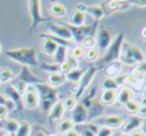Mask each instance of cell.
Segmentation results:
<instances>
[{"mask_svg":"<svg viewBox=\"0 0 146 136\" xmlns=\"http://www.w3.org/2000/svg\"><path fill=\"white\" fill-rule=\"evenodd\" d=\"M124 42V33L121 32L119 33L117 37L113 39L111 46L107 48V50L104 51L103 57L98 59L96 61L95 66L98 67V69H102V67L109 65L111 63H114V61H118L119 58H120V51H121V44Z\"/></svg>","mask_w":146,"mask_h":136,"instance_id":"1","label":"cell"},{"mask_svg":"<svg viewBox=\"0 0 146 136\" xmlns=\"http://www.w3.org/2000/svg\"><path fill=\"white\" fill-rule=\"evenodd\" d=\"M5 55L11 60L21 64L22 66H38L37 53L33 48H17L6 50Z\"/></svg>","mask_w":146,"mask_h":136,"instance_id":"2","label":"cell"},{"mask_svg":"<svg viewBox=\"0 0 146 136\" xmlns=\"http://www.w3.org/2000/svg\"><path fill=\"white\" fill-rule=\"evenodd\" d=\"M119 61L121 64H127L129 66H135L136 64L145 61V55L139 47H136L130 42L124 41L121 44Z\"/></svg>","mask_w":146,"mask_h":136,"instance_id":"3","label":"cell"},{"mask_svg":"<svg viewBox=\"0 0 146 136\" xmlns=\"http://www.w3.org/2000/svg\"><path fill=\"white\" fill-rule=\"evenodd\" d=\"M35 87L38 92L39 106L42 107V109L44 112H49L55 103L59 101L58 99V91L46 82L35 85Z\"/></svg>","mask_w":146,"mask_h":136,"instance_id":"4","label":"cell"},{"mask_svg":"<svg viewBox=\"0 0 146 136\" xmlns=\"http://www.w3.org/2000/svg\"><path fill=\"white\" fill-rule=\"evenodd\" d=\"M40 5L42 3L39 0H28L27 1V7H28V13L32 18V25L30 28V33H32L36 28L40 25L42 22H48L50 20V17H44L40 11Z\"/></svg>","mask_w":146,"mask_h":136,"instance_id":"5","label":"cell"},{"mask_svg":"<svg viewBox=\"0 0 146 136\" xmlns=\"http://www.w3.org/2000/svg\"><path fill=\"white\" fill-rule=\"evenodd\" d=\"M66 28L70 31V33L72 36V42L75 44H81V42L84 41L85 38L87 37L88 34L93 33V32H97V27H98V21H95L90 26H79V27H75V26H70L66 23Z\"/></svg>","mask_w":146,"mask_h":136,"instance_id":"6","label":"cell"},{"mask_svg":"<svg viewBox=\"0 0 146 136\" xmlns=\"http://www.w3.org/2000/svg\"><path fill=\"white\" fill-rule=\"evenodd\" d=\"M98 70L100 69H98V67H96L95 65H91L90 67H87L86 73L82 75L81 80L78 82V91H76V93L74 96L76 99H79V98L82 97V94L85 93V91H86L88 87H90L91 82L93 81V79H95V75H96V73Z\"/></svg>","mask_w":146,"mask_h":136,"instance_id":"7","label":"cell"},{"mask_svg":"<svg viewBox=\"0 0 146 136\" xmlns=\"http://www.w3.org/2000/svg\"><path fill=\"white\" fill-rule=\"evenodd\" d=\"M93 124L97 126H106L109 129H120L124 124V118L118 114H111V115H102L100 118H96Z\"/></svg>","mask_w":146,"mask_h":136,"instance_id":"8","label":"cell"},{"mask_svg":"<svg viewBox=\"0 0 146 136\" xmlns=\"http://www.w3.org/2000/svg\"><path fill=\"white\" fill-rule=\"evenodd\" d=\"M22 102H23V107L28 108V109H35V108H37L39 106L38 92L35 86L27 87L26 92L22 94Z\"/></svg>","mask_w":146,"mask_h":136,"instance_id":"9","label":"cell"},{"mask_svg":"<svg viewBox=\"0 0 146 136\" xmlns=\"http://www.w3.org/2000/svg\"><path fill=\"white\" fill-rule=\"evenodd\" d=\"M75 10L82 11L85 14L91 15L95 21H100L101 18L106 15V10H104L103 6H101L100 4L98 5H85V4H78L75 6Z\"/></svg>","mask_w":146,"mask_h":136,"instance_id":"10","label":"cell"},{"mask_svg":"<svg viewBox=\"0 0 146 136\" xmlns=\"http://www.w3.org/2000/svg\"><path fill=\"white\" fill-rule=\"evenodd\" d=\"M14 81H19V82H23L27 86H32V85H38V83H43V81L40 79H38L33 73L30 70L28 66H22L21 73L19 74V76L16 77Z\"/></svg>","mask_w":146,"mask_h":136,"instance_id":"11","label":"cell"},{"mask_svg":"<svg viewBox=\"0 0 146 136\" xmlns=\"http://www.w3.org/2000/svg\"><path fill=\"white\" fill-rule=\"evenodd\" d=\"M4 94H5V97L14 104V108L16 110H22L23 108H25L23 107V102H22V94H20L11 85L5 86Z\"/></svg>","mask_w":146,"mask_h":136,"instance_id":"12","label":"cell"},{"mask_svg":"<svg viewBox=\"0 0 146 136\" xmlns=\"http://www.w3.org/2000/svg\"><path fill=\"white\" fill-rule=\"evenodd\" d=\"M96 43L98 46L100 51H106L107 48L112 43V34L109 32V30H107L106 27H101L98 31V34L96 37Z\"/></svg>","mask_w":146,"mask_h":136,"instance_id":"13","label":"cell"},{"mask_svg":"<svg viewBox=\"0 0 146 136\" xmlns=\"http://www.w3.org/2000/svg\"><path fill=\"white\" fill-rule=\"evenodd\" d=\"M88 119V109H86L80 102H78V104L74 108V110L71 112V120L75 125H81L85 124Z\"/></svg>","mask_w":146,"mask_h":136,"instance_id":"14","label":"cell"},{"mask_svg":"<svg viewBox=\"0 0 146 136\" xmlns=\"http://www.w3.org/2000/svg\"><path fill=\"white\" fill-rule=\"evenodd\" d=\"M48 31L50 34L56 36V37L65 39V41L72 42V36L70 31L66 28L65 25H55V23H48Z\"/></svg>","mask_w":146,"mask_h":136,"instance_id":"15","label":"cell"},{"mask_svg":"<svg viewBox=\"0 0 146 136\" xmlns=\"http://www.w3.org/2000/svg\"><path fill=\"white\" fill-rule=\"evenodd\" d=\"M141 124H143V119H141L139 115H133L127 120V123L123 124V126H121V131L124 135H129L131 134L133 131H136L139 130L141 127Z\"/></svg>","mask_w":146,"mask_h":136,"instance_id":"16","label":"cell"},{"mask_svg":"<svg viewBox=\"0 0 146 136\" xmlns=\"http://www.w3.org/2000/svg\"><path fill=\"white\" fill-rule=\"evenodd\" d=\"M75 130L80 134V136H96L97 131H98V126L93 123H87V124L76 125Z\"/></svg>","mask_w":146,"mask_h":136,"instance_id":"17","label":"cell"},{"mask_svg":"<svg viewBox=\"0 0 146 136\" xmlns=\"http://www.w3.org/2000/svg\"><path fill=\"white\" fill-rule=\"evenodd\" d=\"M134 97V91L130 88V87L123 86L120 87L119 91L117 92V102L120 103V104H125L127 102H129L130 99H133Z\"/></svg>","mask_w":146,"mask_h":136,"instance_id":"18","label":"cell"},{"mask_svg":"<svg viewBox=\"0 0 146 136\" xmlns=\"http://www.w3.org/2000/svg\"><path fill=\"white\" fill-rule=\"evenodd\" d=\"M121 69H123V64H121L119 60L111 63L109 65L106 66V77L117 79L121 74Z\"/></svg>","mask_w":146,"mask_h":136,"instance_id":"19","label":"cell"},{"mask_svg":"<svg viewBox=\"0 0 146 136\" xmlns=\"http://www.w3.org/2000/svg\"><path fill=\"white\" fill-rule=\"evenodd\" d=\"M85 21H86V14L82 13V11L75 10L74 13L70 15V17H69L68 25L79 27V26H84L85 25Z\"/></svg>","mask_w":146,"mask_h":136,"instance_id":"20","label":"cell"},{"mask_svg":"<svg viewBox=\"0 0 146 136\" xmlns=\"http://www.w3.org/2000/svg\"><path fill=\"white\" fill-rule=\"evenodd\" d=\"M100 101L103 106H112L117 102V91L112 90H103V92L101 93Z\"/></svg>","mask_w":146,"mask_h":136,"instance_id":"21","label":"cell"},{"mask_svg":"<svg viewBox=\"0 0 146 136\" xmlns=\"http://www.w3.org/2000/svg\"><path fill=\"white\" fill-rule=\"evenodd\" d=\"M65 75L62 73H48V85L52 87H58L62 86L64 82H65Z\"/></svg>","mask_w":146,"mask_h":136,"instance_id":"22","label":"cell"},{"mask_svg":"<svg viewBox=\"0 0 146 136\" xmlns=\"http://www.w3.org/2000/svg\"><path fill=\"white\" fill-rule=\"evenodd\" d=\"M64 112L65 110H64V107H63V101H58L53 106V108L49 110V120L50 121H55V120L62 119Z\"/></svg>","mask_w":146,"mask_h":136,"instance_id":"23","label":"cell"},{"mask_svg":"<svg viewBox=\"0 0 146 136\" xmlns=\"http://www.w3.org/2000/svg\"><path fill=\"white\" fill-rule=\"evenodd\" d=\"M58 44H56L55 42H53L52 39H48V38H43L42 43H40V48H42V51L44 54L47 55H50V57H53L55 54L56 49H58Z\"/></svg>","mask_w":146,"mask_h":136,"instance_id":"24","label":"cell"},{"mask_svg":"<svg viewBox=\"0 0 146 136\" xmlns=\"http://www.w3.org/2000/svg\"><path fill=\"white\" fill-rule=\"evenodd\" d=\"M49 13L53 17H64L66 15V7L62 3L54 1L52 3V5L49 7Z\"/></svg>","mask_w":146,"mask_h":136,"instance_id":"25","label":"cell"},{"mask_svg":"<svg viewBox=\"0 0 146 136\" xmlns=\"http://www.w3.org/2000/svg\"><path fill=\"white\" fill-rule=\"evenodd\" d=\"M74 126H75V124L72 123L71 119H69V118H64L62 119L59 123H58V126H56V130H58V133L59 134H62L64 135L65 133H68V131H70L74 129Z\"/></svg>","mask_w":146,"mask_h":136,"instance_id":"26","label":"cell"},{"mask_svg":"<svg viewBox=\"0 0 146 136\" xmlns=\"http://www.w3.org/2000/svg\"><path fill=\"white\" fill-rule=\"evenodd\" d=\"M96 91H97V86H93L92 88L90 90V92L85 96V97L81 99V104H82L86 109L88 108H91L93 106V103H95V98H96Z\"/></svg>","mask_w":146,"mask_h":136,"instance_id":"27","label":"cell"},{"mask_svg":"<svg viewBox=\"0 0 146 136\" xmlns=\"http://www.w3.org/2000/svg\"><path fill=\"white\" fill-rule=\"evenodd\" d=\"M87 69H79V67H76V69H72L71 71H69V73L65 75V80L68 81H71V82H79L81 77H82V75L86 73Z\"/></svg>","mask_w":146,"mask_h":136,"instance_id":"28","label":"cell"},{"mask_svg":"<svg viewBox=\"0 0 146 136\" xmlns=\"http://www.w3.org/2000/svg\"><path fill=\"white\" fill-rule=\"evenodd\" d=\"M68 53H69V49L65 47H58V49H56L55 54L53 55L54 58V61L55 64H58V65H60L62 63H64L66 60V57H68Z\"/></svg>","mask_w":146,"mask_h":136,"instance_id":"29","label":"cell"},{"mask_svg":"<svg viewBox=\"0 0 146 136\" xmlns=\"http://www.w3.org/2000/svg\"><path fill=\"white\" fill-rule=\"evenodd\" d=\"M19 125H20V123L17 120H15V119H6L5 123H4V129H5L7 134L14 136L19 129Z\"/></svg>","mask_w":146,"mask_h":136,"instance_id":"30","label":"cell"},{"mask_svg":"<svg viewBox=\"0 0 146 136\" xmlns=\"http://www.w3.org/2000/svg\"><path fill=\"white\" fill-rule=\"evenodd\" d=\"M103 90H112V91H117L120 88L119 83L117 82L115 79H109V77H104L102 80V83H101Z\"/></svg>","mask_w":146,"mask_h":136,"instance_id":"31","label":"cell"},{"mask_svg":"<svg viewBox=\"0 0 146 136\" xmlns=\"http://www.w3.org/2000/svg\"><path fill=\"white\" fill-rule=\"evenodd\" d=\"M14 74L9 67H0V83H7L13 81Z\"/></svg>","mask_w":146,"mask_h":136,"instance_id":"32","label":"cell"},{"mask_svg":"<svg viewBox=\"0 0 146 136\" xmlns=\"http://www.w3.org/2000/svg\"><path fill=\"white\" fill-rule=\"evenodd\" d=\"M140 103L136 101V99H130L129 102H127L124 104V108H125V110L128 112V113H130L133 115H136L137 114V112H139L140 109Z\"/></svg>","mask_w":146,"mask_h":136,"instance_id":"33","label":"cell"},{"mask_svg":"<svg viewBox=\"0 0 146 136\" xmlns=\"http://www.w3.org/2000/svg\"><path fill=\"white\" fill-rule=\"evenodd\" d=\"M30 134H31V124L28 121H22L20 123L19 129L14 136H30Z\"/></svg>","mask_w":146,"mask_h":136,"instance_id":"34","label":"cell"},{"mask_svg":"<svg viewBox=\"0 0 146 136\" xmlns=\"http://www.w3.org/2000/svg\"><path fill=\"white\" fill-rule=\"evenodd\" d=\"M78 104V99H76L74 96H68V97L63 101V107L65 112H72L74 108Z\"/></svg>","mask_w":146,"mask_h":136,"instance_id":"35","label":"cell"},{"mask_svg":"<svg viewBox=\"0 0 146 136\" xmlns=\"http://www.w3.org/2000/svg\"><path fill=\"white\" fill-rule=\"evenodd\" d=\"M131 75H135L136 77H143L146 76V60L143 63H139L134 66V69L131 70Z\"/></svg>","mask_w":146,"mask_h":136,"instance_id":"36","label":"cell"},{"mask_svg":"<svg viewBox=\"0 0 146 136\" xmlns=\"http://www.w3.org/2000/svg\"><path fill=\"white\" fill-rule=\"evenodd\" d=\"M85 58H86L88 61H97L100 59V50H98V48L93 47V48H90V49H86Z\"/></svg>","mask_w":146,"mask_h":136,"instance_id":"37","label":"cell"},{"mask_svg":"<svg viewBox=\"0 0 146 136\" xmlns=\"http://www.w3.org/2000/svg\"><path fill=\"white\" fill-rule=\"evenodd\" d=\"M96 33L97 32H93V33L88 34L87 37L81 42V46H82L85 49H90V48H93L96 46Z\"/></svg>","mask_w":146,"mask_h":136,"instance_id":"38","label":"cell"},{"mask_svg":"<svg viewBox=\"0 0 146 136\" xmlns=\"http://www.w3.org/2000/svg\"><path fill=\"white\" fill-rule=\"evenodd\" d=\"M85 53H86V49L82 46H78L76 44L74 48H71V55L74 57L76 60H80V59L85 58Z\"/></svg>","mask_w":146,"mask_h":136,"instance_id":"39","label":"cell"},{"mask_svg":"<svg viewBox=\"0 0 146 136\" xmlns=\"http://www.w3.org/2000/svg\"><path fill=\"white\" fill-rule=\"evenodd\" d=\"M137 80H139V77H136L135 75L125 74L124 80H123V85H124V86H127V87H130V88H133V87L136 85Z\"/></svg>","mask_w":146,"mask_h":136,"instance_id":"40","label":"cell"},{"mask_svg":"<svg viewBox=\"0 0 146 136\" xmlns=\"http://www.w3.org/2000/svg\"><path fill=\"white\" fill-rule=\"evenodd\" d=\"M40 67H42L43 70L48 71V73H58L59 71V65L58 64H47V63H43L42 65H40ZM60 73V71H59Z\"/></svg>","mask_w":146,"mask_h":136,"instance_id":"41","label":"cell"},{"mask_svg":"<svg viewBox=\"0 0 146 136\" xmlns=\"http://www.w3.org/2000/svg\"><path fill=\"white\" fill-rule=\"evenodd\" d=\"M72 69H74V67H72V65H71V64L69 63L68 60H65L64 63H62V64L59 65V71H60L62 74H64V75H66L69 71H71Z\"/></svg>","mask_w":146,"mask_h":136,"instance_id":"42","label":"cell"},{"mask_svg":"<svg viewBox=\"0 0 146 136\" xmlns=\"http://www.w3.org/2000/svg\"><path fill=\"white\" fill-rule=\"evenodd\" d=\"M113 130L106 126H98V131H97L96 136H112Z\"/></svg>","mask_w":146,"mask_h":136,"instance_id":"43","label":"cell"},{"mask_svg":"<svg viewBox=\"0 0 146 136\" xmlns=\"http://www.w3.org/2000/svg\"><path fill=\"white\" fill-rule=\"evenodd\" d=\"M10 109L6 106H0V120H6L9 117Z\"/></svg>","mask_w":146,"mask_h":136,"instance_id":"44","label":"cell"},{"mask_svg":"<svg viewBox=\"0 0 146 136\" xmlns=\"http://www.w3.org/2000/svg\"><path fill=\"white\" fill-rule=\"evenodd\" d=\"M0 106H6L9 109H13L14 108V104L4 94H0Z\"/></svg>","mask_w":146,"mask_h":136,"instance_id":"45","label":"cell"},{"mask_svg":"<svg viewBox=\"0 0 146 136\" xmlns=\"http://www.w3.org/2000/svg\"><path fill=\"white\" fill-rule=\"evenodd\" d=\"M66 60L69 61L72 65V67L74 69H76V67H79V60H76V59L72 57V55L70 53H68V57H66Z\"/></svg>","mask_w":146,"mask_h":136,"instance_id":"46","label":"cell"},{"mask_svg":"<svg viewBox=\"0 0 146 136\" xmlns=\"http://www.w3.org/2000/svg\"><path fill=\"white\" fill-rule=\"evenodd\" d=\"M131 5H135V6H139V7H146V0H133Z\"/></svg>","mask_w":146,"mask_h":136,"instance_id":"47","label":"cell"},{"mask_svg":"<svg viewBox=\"0 0 146 136\" xmlns=\"http://www.w3.org/2000/svg\"><path fill=\"white\" fill-rule=\"evenodd\" d=\"M137 115H139L141 119H146V106L145 107H140L139 112H137Z\"/></svg>","mask_w":146,"mask_h":136,"instance_id":"48","label":"cell"},{"mask_svg":"<svg viewBox=\"0 0 146 136\" xmlns=\"http://www.w3.org/2000/svg\"><path fill=\"white\" fill-rule=\"evenodd\" d=\"M63 136H80V134H79L75 129H72V130H70V131H68V133H65Z\"/></svg>","mask_w":146,"mask_h":136,"instance_id":"49","label":"cell"},{"mask_svg":"<svg viewBox=\"0 0 146 136\" xmlns=\"http://www.w3.org/2000/svg\"><path fill=\"white\" fill-rule=\"evenodd\" d=\"M140 37H141V39H143L144 42H146V26L141 28V31H140Z\"/></svg>","mask_w":146,"mask_h":136,"instance_id":"50","label":"cell"},{"mask_svg":"<svg viewBox=\"0 0 146 136\" xmlns=\"http://www.w3.org/2000/svg\"><path fill=\"white\" fill-rule=\"evenodd\" d=\"M128 136H145V135H144L143 131L139 129V130H136V131H133V133H131V134H129Z\"/></svg>","mask_w":146,"mask_h":136,"instance_id":"51","label":"cell"},{"mask_svg":"<svg viewBox=\"0 0 146 136\" xmlns=\"http://www.w3.org/2000/svg\"><path fill=\"white\" fill-rule=\"evenodd\" d=\"M33 136H48L46 133H44L43 130H37L36 133L33 134Z\"/></svg>","mask_w":146,"mask_h":136,"instance_id":"52","label":"cell"},{"mask_svg":"<svg viewBox=\"0 0 146 136\" xmlns=\"http://www.w3.org/2000/svg\"><path fill=\"white\" fill-rule=\"evenodd\" d=\"M141 131L144 133V135L146 136V119L143 120V124H141Z\"/></svg>","mask_w":146,"mask_h":136,"instance_id":"53","label":"cell"},{"mask_svg":"<svg viewBox=\"0 0 146 136\" xmlns=\"http://www.w3.org/2000/svg\"><path fill=\"white\" fill-rule=\"evenodd\" d=\"M139 103H140V106H141V107H145V106H146V98H144V97H143V98H141V101H140Z\"/></svg>","mask_w":146,"mask_h":136,"instance_id":"54","label":"cell"},{"mask_svg":"<svg viewBox=\"0 0 146 136\" xmlns=\"http://www.w3.org/2000/svg\"><path fill=\"white\" fill-rule=\"evenodd\" d=\"M143 97H144V98H146V87L143 90Z\"/></svg>","mask_w":146,"mask_h":136,"instance_id":"55","label":"cell"},{"mask_svg":"<svg viewBox=\"0 0 146 136\" xmlns=\"http://www.w3.org/2000/svg\"><path fill=\"white\" fill-rule=\"evenodd\" d=\"M1 51H3V46H1V43H0V54H1Z\"/></svg>","mask_w":146,"mask_h":136,"instance_id":"56","label":"cell"},{"mask_svg":"<svg viewBox=\"0 0 146 136\" xmlns=\"http://www.w3.org/2000/svg\"><path fill=\"white\" fill-rule=\"evenodd\" d=\"M112 136H121V134H114V133H113Z\"/></svg>","mask_w":146,"mask_h":136,"instance_id":"57","label":"cell"},{"mask_svg":"<svg viewBox=\"0 0 146 136\" xmlns=\"http://www.w3.org/2000/svg\"><path fill=\"white\" fill-rule=\"evenodd\" d=\"M3 136H13V135H10V134H4Z\"/></svg>","mask_w":146,"mask_h":136,"instance_id":"58","label":"cell"},{"mask_svg":"<svg viewBox=\"0 0 146 136\" xmlns=\"http://www.w3.org/2000/svg\"><path fill=\"white\" fill-rule=\"evenodd\" d=\"M121 136H128V135H124V134H121Z\"/></svg>","mask_w":146,"mask_h":136,"instance_id":"59","label":"cell"}]
</instances>
